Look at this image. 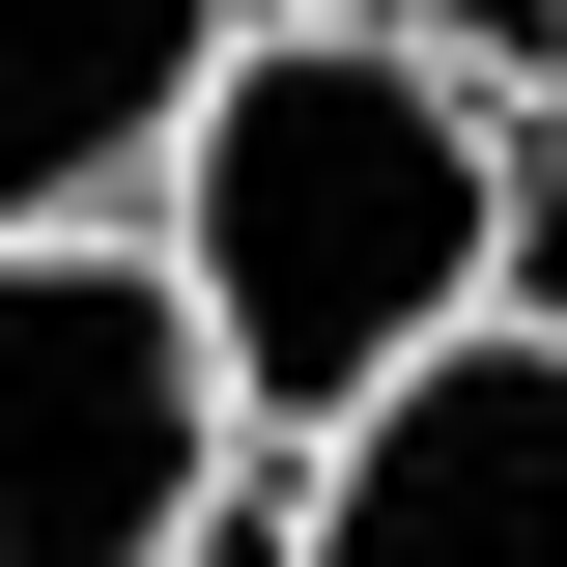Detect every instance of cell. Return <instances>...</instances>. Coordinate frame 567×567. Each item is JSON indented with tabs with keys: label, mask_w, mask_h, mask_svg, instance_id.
<instances>
[{
	"label": "cell",
	"mask_w": 567,
	"mask_h": 567,
	"mask_svg": "<svg viewBox=\"0 0 567 567\" xmlns=\"http://www.w3.org/2000/svg\"><path fill=\"white\" fill-rule=\"evenodd\" d=\"M142 227H171V284H199L256 454H312V425H369L454 312H511V114L425 85L369 0H256L227 85L171 114V199Z\"/></svg>",
	"instance_id": "obj_1"
},
{
	"label": "cell",
	"mask_w": 567,
	"mask_h": 567,
	"mask_svg": "<svg viewBox=\"0 0 567 567\" xmlns=\"http://www.w3.org/2000/svg\"><path fill=\"white\" fill-rule=\"evenodd\" d=\"M227 511H256V398L171 227H29L0 256V567H199Z\"/></svg>",
	"instance_id": "obj_2"
},
{
	"label": "cell",
	"mask_w": 567,
	"mask_h": 567,
	"mask_svg": "<svg viewBox=\"0 0 567 567\" xmlns=\"http://www.w3.org/2000/svg\"><path fill=\"white\" fill-rule=\"evenodd\" d=\"M256 539L284 567H567V341L539 312H454L369 425L256 454Z\"/></svg>",
	"instance_id": "obj_3"
},
{
	"label": "cell",
	"mask_w": 567,
	"mask_h": 567,
	"mask_svg": "<svg viewBox=\"0 0 567 567\" xmlns=\"http://www.w3.org/2000/svg\"><path fill=\"white\" fill-rule=\"evenodd\" d=\"M227 29L256 0H0V256L171 199V114L227 85Z\"/></svg>",
	"instance_id": "obj_4"
},
{
	"label": "cell",
	"mask_w": 567,
	"mask_h": 567,
	"mask_svg": "<svg viewBox=\"0 0 567 567\" xmlns=\"http://www.w3.org/2000/svg\"><path fill=\"white\" fill-rule=\"evenodd\" d=\"M369 29H398V58H425V85H483V114H511V142H539V114H567V0H369Z\"/></svg>",
	"instance_id": "obj_5"
},
{
	"label": "cell",
	"mask_w": 567,
	"mask_h": 567,
	"mask_svg": "<svg viewBox=\"0 0 567 567\" xmlns=\"http://www.w3.org/2000/svg\"><path fill=\"white\" fill-rule=\"evenodd\" d=\"M199 567H284V539H256V511H227V539H199Z\"/></svg>",
	"instance_id": "obj_6"
}]
</instances>
